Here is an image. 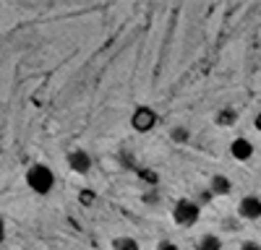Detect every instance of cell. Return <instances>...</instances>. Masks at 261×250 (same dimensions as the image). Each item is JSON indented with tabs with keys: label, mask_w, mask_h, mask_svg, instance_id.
<instances>
[{
	"label": "cell",
	"mask_w": 261,
	"mask_h": 250,
	"mask_svg": "<svg viewBox=\"0 0 261 250\" xmlns=\"http://www.w3.org/2000/svg\"><path fill=\"white\" fill-rule=\"evenodd\" d=\"M172 219H175L178 227H193L199 222V206L188 198H180L175 203V208H172Z\"/></svg>",
	"instance_id": "cell-2"
},
{
	"label": "cell",
	"mask_w": 261,
	"mask_h": 250,
	"mask_svg": "<svg viewBox=\"0 0 261 250\" xmlns=\"http://www.w3.org/2000/svg\"><path fill=\"white\" fill-rule=\"evenodd\" d=\"M92 201H94V193H92V191H84V193H81V203H84V206H89Z\"/></svg>",
	"instance_id": "cell-13"
},
{
	"label": "cell",
	"mask_w": 261,
	"mask_h": 250,
	"mask_svg": "<svg viewBox=\"0 0 261 250\" xmlns=\"http://www.w3.org/2000/svg\"><path fill=\"white\" fill-rule=\"evenodd\" d=\"M253 128H256V131H258V133H261V112H258V115H256V117H253Z\"/></svg>",
	"instance_id": "cell-14"
},
{
	"label": "cell",
	"mask_w": 261,
	"mask_h": 250,
	"mask_svg": "<svg viewBox=\"0 0 261 250\" xmlns=\"http://www.w3.org/2000/svg\"><path fill=\"white\" fill-rule=\"evenodd\" d=\"M3 235H6V224H3V216H0V240H3Z\"/></svg>",
	"instance_id": "cell-15"
},
{
	"label": "cell",
	"mask_w": 261,
	"mask_h": 250,
	"mask_svg": "<svg viewBox=\"0 0 261 250\" xmlns=\"http://www.w3.org/2000/svg\"><path fill=\"white\" fill-rule=\"evenodd\" d=\"M214 120H217V125H232L235 122V112L232 110H220Z\"/></svg>",
	"instance_id": "cell-10"
},
{
	"label": "cell",
	"mask_w": 261,
	"mask_h": 250,
	"mask_svg": "<svg viewBox=\"0 0 261 250\" xmlns=\"http://www.w3.org/2000/svg\"><path fill=\"white\" fill-rule=\"evenodd\" d=\"M68 167L73 172H79V175H86L92 170V157L86 154L84 149H73L71 154H68Z\"/></svg>",
	"instance_id": "cell-5"
},
{
	"label": "cell",
	"mask_w": 261,
	"mask_h": 250,
	"mask_svg": "<svg viewBox=\"0 0 261 250\" xmlns=\"http://www.w3.org/2000/svg\"><path fill=\"white\" fill-rule=\"evenodd\" d=\"M241 250H261V242H256V240H246V242L241 245Z\"/></svg>",
	"instance_id": "cell-11"
},
{
	"label": "cell",
	"mask_w": 261,
	"mask_h": 250,
	"mask_svg": "<svg viewBox=\"0 0 261 250\" xmlns=\"http://www.w3.org/2000/svg\"><path fill=\"white\" fill-rule=\"evenodd\" d=\"M238 216H241V219H248V222L261 219V198H258V196H246V198H241V206H238Z\"/></svg>",
	"instance_id": "cell-4"
},
{
	"label": "cell",
	"mask_w": 261,
	"mask_h": 250,
	"mask_svg": "<svg viewBox=\"0 0 261 250\" xmlns=\"http://www.w3.org/2000/svg\"><path fill=\"white\" fill-rule=\"evenodd\" d=\"M230 191H232L230 177H225V175H214V177H212V193H214V196H227Z\"/></svg>",
	"instance_id": "cell-7"
},
{
	"label": "cell",
	"mask_w": 261,
	"mask_h": 250,
	"mask_svg": "<svg viewBox=\"0 0 261 250\" xmlns=\"http://www.w3.org/2000/svg\"><path fill=\"white\" fill-rule=\"evenodd\" d=\"M113 250H139V242L130 240V237H118L113 242Z\"/></svg>",
	"instance_id": "cell-9"
},
{
	"label": "cell",
	"mask_w": 261,
	"mask_h": 250,
	"mask_svg": "<svg viewBox=\"0 0 261 250\" xmlns=\"http://www.w3.org/2000/svg\"><path fill=\"white\" fill-rule=\"evenodd\" d=\"M27 185L37 196H47L55 185V175L47 164H32L29 172H27Z\"/></svg>",
	"instance_id": "cell-1"
},
{
	"label": "cell",
	"mask_w": 261,
	"mask_h": 250,
	"mask_svg": "<svg viewBox=\"0 0 261 250\" xmlns=\"http://www.w3.org/2000/svg\"><path fill=\"white\" fill-rule=\"evenodd\" d=\"M222 247V240L217 235H201L199 242H196V250H220Z\"/></svg>",
	"instance_id": "cell-8"
},
{
	"label": "cell",
	"mask_w": 261,
	"mask_h": 250,
	"mask_svg": "<svg viewBox=\"0 0 261 250\" xmlns=\"http://www.w3.org/2000/svg\"><path fill=\"white\" fill-rule=\"evenodd\" d=\"M157 250H178V247H175V242L162 240V242H157Z\"/></svg>",
	"instance_id": "cell-12"
},
{
	"label": "cell",
	"mask_w": 261,
	"mask_h": 250,
	"mask_svg": "<svg viewBox=\"0 0 261 250\" xmlns=\"http://www.w3.org/2000/svg\"><path fill=\"white\" fill-rule=\"evenodd\" d=\"M130 125H134V131H139V133H149L157 125V112L151 107H146V104H141V107H136V112L130 115Z\"/></svg>",
	"instance_id": "cell-3"
},
{
	"label": "cell",
	"mask_w": 261,
	"mask_h": 250,
	"mask_svg": "<svg viewBox=\"0 0 261 250\" xmlns=\"http://www.w3.org/2000/svg\"><path fill=\"white\" fill-rule=\"evenodd\" d=\"M230 154H232V159H238V162H248V159L253 157V143H251L248 138H235V141L230 143Z\"/></svg>",
	"instance_id": "cell-6"
}]
</instances>
